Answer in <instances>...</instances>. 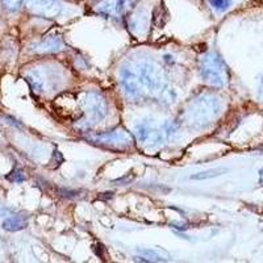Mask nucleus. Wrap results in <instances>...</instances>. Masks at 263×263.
<instances>
[{
  "instance_id": "9b49d317",
  "label": "nucleus",
  "mask_w": 263,
  "mask_h": 263,
  "mask_svg": "<svg viewBox=\"0 0 263 263\" xmlns=\"http://www.w3.org/2000/svg\"><path fill=\"white\" fill-rule=\"evenodd\" d=\"M62 46V40L60 37H50V39H46V41H42L40 45H37L36 50L42 51V53H53V51L61 50Z\"/></svg>"
},
{
  "instance_id": "1a4fd4ad",
  "label": "nucleus",
  "mask_w": 263,
  "mask_h": 263,
  "mask_svg": "<svg viewBox=\"0 0 263 263\" xmlns=\"http://www.w3.org/2000/svg\"><path fill=\"white\" fill-rule=\"evenodd\" d=\"M27 2L30 11L46 17H54L61 11V3L58 0H27Z\"/></svg>"
},
{
  "instance_id": "4468645a",
  "label": "nucleus",
  "mask_w": 263,
  "mask_h": 263,
  "mask_svg": "<svg viewBox=\"0 0 263 263\" xmlns=\"http://www.w3.org/2000/svg\"><path fill=\"white\" fill-rule=\"evenodd\" d=\"M227 171V168L218 167V168H211V170L203 171V173H197L195 175H191L192 180H205V179H211V178H216L220 177L221 174H224Z\"/></svg>"
},
{
  "instance_id": "6e6552de",
  "label": "nucleus",
  "mask_w": 263,
  "mask_h": 263,
  "mask_svg": "<svg viewBox=\"0 0 263 263\" xmlns=\"http://www.w3.org/2000/svg\"><path fill=\"white\" fill-rule=\"evenodd\" d=\"M136 0H99L95 6V11L100 15L109 16H120L125 12L126 9L132 7V4H135Z\"/></svg>"
},
{
  "instance_id": "ddd939ff",
  "label": "nucleus",
  "mask_w": 263,
  "mask_h": 263,
  "mask_svg": "<svg viewBox=\"0 0 263 263\" xmlns=\"http://www.w3.org/2000/svg\"><path fill=\"white\" fill-rule=\"evenodd\" d=\"M28 222L23 217H9L3 222V228L8 232H17V230L27 228Z\"/></svg>"
},
{
  "instance_id": "2eb2a0df",
  "label": "nucleus",
  "mask_w": 263,
  "mask_h": 263,
  "mask_svg": "<svg viewBox=\"0 0 263 263\" xmlns=\"http://www.w3.org/2000/svg\"><path fill=\"white\" fill-rule=\"evenodd\" d=\"M210 3L215 9H217L220 12H224V11L229 8L232 2L230 0H210Z\"/></svg>"
},
{
  "instance_id": "f8f14e48",
  "label": "nucleus",
  "mask_w": 263,
  "mask_h": 263,
  "mask_svg": "<svg viewBox=\"0 0 263 263\" xmlns=\"http://www.w3.org/2000/svg\"><path fill=\"white\" fill-rule=\"evenodd\" d=\"M140 257H136V260H141V262H164L167 260V255L163 257L161 253L156 250H149V249H142L140 250Z\"/></svg>"
},
{
  "instance_id": "f3484780",
  "label": "nucleus",
  "mask_w": 263,
  "mask_h": 263,
  "mask_svg": "<svg viewBox=\"0 0 263 263\" xmlns=\"http://www.w3.org/2000/svg\"><path fill=\"white\" fill-rule=\"evenodd\" d=\"M258 96H259L260 102H263V78H262V82H260V86H259V92H258Z\"/></svg>"
},
{
  "instance_id": "f03ea898",
  "label": "nucleus",
  "mask_w": 263,
  "mask_h": 263,
  "mask_svg": "<svg viewBox=\"0 0 263 263\" xmlns=\"http://www.w3.org/2000/svg\"><path fill=\"white\" fill-rule=\"evenodd\" d=\"M221 114V102L217 96L205 93L192 100L185 108L184 123L194 129L205 128L210 125Z\"/></svg>"
},
{
  "instance_id": "423d86ee",
  "label": "nucleus",
  "mask_w": 263,
  "mask_h": 263,
  "mask_svg": "<svg viewBox=\"0 0 263 263\" xmlns=\"http://www.w3.org/2000/svg\"><path fill=\"white\" fill-rule=\"evenodd\" d=\"M135 135L140 142H142L145 145H149V146L159 145L164 140V137H167L166 133H164L163 128H154V125H153L150 120H144L138 125H136Z\"/></svg>"
},
{
  "instance_id": "7ed1b4c3",
  "label": "nucleus",
  "mask_w": 263,
  "mask_h": 263,
  "mask_svg": "<svg viewBox=\"0 0 263 263\" xmlns=\"http://www.w3.org/2000/svg\"><path fill=\"white\" fill-rule=\"evenodd\" d=\"M201 78L213 87H222L229 81V71L224 61L217 53H206L199 61Z\"/></svg>"
},
{
  "instance_id": "9d476101",
  "label": "nucleus",
  "mask_w": 263,
  "mask_h": 263,
  "mask_svg": "<svg viewBox=\"0 0 263 263\" xmlns=\"http://www.w3.org/2000/svg\"><path fill=\"white\" fill-rule=\"evenodd\" d=\"M147 27H149V13L145 9H138L130 16L129 28L135 34H137V36L144 34V33H146Z\"/></svg>"
},
{
  "instance_id": "39448f33",
  "label": "nucleus",
  "mask_w": 263,
  "mask_h": 263,
  "mask_svg": "<svg viewBox=\"0 0 263 263\" xmlns=\"http://www.w3.org/2000/svg\"><path fill=\"white\" fill-rule=\"evenodd\" d=\"M82 108L88 117V123H99L108 115L105 99L96 91H90L82 99Z\"/></svg>"
},
{
  "instance_id": "0eeeda50",
  "label": "nucleus",
  "mask_w": 263,
  "mask_h": 263,
  "mask_svg": "<svg viewBox=\"0 0 263 263\" xmlns=\"http://www.w3.org/2000/svg\"><path fill=\"white\" fill-rule=\"evenodd\" d=\"M98 144H103L105 146L116 147V149H124L132 145V137L126 130L123 129H115L108 133H103L95 137Z\"/></svg>"
},
{
  "instance_id": "f257e3e1",
  "label": "nucleus",
  "mask_w": 263,
  "mask_h": 263,
  "mask_svg": "<svg viewBox=\"0 0 263 263\" xmlns=\"http://www.w3.org/2000/svg\"><path fill=\"white\" fill-rule=\"evenodd\" d=\"M121 84L128 96L138 98H158L170 100L167 77L156 61L138 58L126 62L121 69Z\"/></svg>"
},
{
  "instance_id": "20e7f679",
  "label": "nucleus",
  "mask_w": 263,
  "mask_h": 263,
  "mask_svg": "<svg viewBox=\"0 0 263 263\" xmlns=\"http://www.w3.org/2000/svg\"><path fill=\"white\" fill-rule=\"evenodd\" d=\"M27 81L36 92L45 93L57 90L62 78L55 69H42L30 71L27 75Z\"/></svg>"
},
{
  "instance_id": "dca6fc26",
  "label": "nucleus",
  "mask_w": 263,
  "mask_h": 263,
  "mask_svg": "<svg viewBox=\"0 0 263 263\" xmlns=\"http://www.w3.org/2000/svg\"><path fill=\"white\" fill-rule=\"evenodd\" d=\"M21 3H23V0H3V4L9 11H17L21 7Z\"/></svg>"
}]
</instances>
